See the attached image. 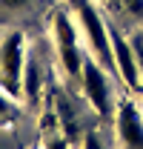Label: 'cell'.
<instances>
[{"label": "cell", "instance_id": "4", "mask_svg": "<svg viewBox=\"0 0 143 149\" xmlns=\"http://www.w3.org/2000/svg\"><path fill=\"white\" fill-rule=\"evenodd\" d=\"M80 83L83 92L94 112L100 118H112L115 115V97H112V80H109L106 69L94 60V57H83V69H80Z\"/></svg>", "mask_w": 143, "mask_h": 149}, {"label": "cell", "instance_id": "8", "mask_svg": "<svg viewBox=\"0 0 143 149\" xmlns=\"http://www.w3.org/2000/svg\"><path fill=\"white\" fill-rule=\"evenodd\" d=\"M17 103H15V97L12 95H6L3 89H0V126H9V123H15L17 120Z\"/></svg>", "mask_w": 143, "mask_h": 149}, {"label": "cell", "instance_id": "3", "mask_svg": "<svg viewBox=\"0 0 143 149\" xmlns=\"http://www.w3.org/2000/svg\"><path fill=\"white\" fill-rule=\"evenodd\" d=\"M26 66V37L23 32H9L0 40V89L12 97H20Z\"/></svg>", "mask_w": 143, "mask_h": 149}, {"label": "cell", "instance_id": "5", "mask_svg": "<svg viewBox=\"0 0 143 149\" xmlns=\"http://www.w3.org/2000/svg\"><path fill=\"white\" fill-rule=\"evenodd\" d=\"M109 35H112V55H115V72L120 74L129 89H140L143 77H140V66H137V55H135V46L132 40H126L115 26H109Z\"/></svg>", "mask_w": 143, "mask_h": 149}, {"label": "cell", "instance_id": "10", "mask_svg": "<svg viewBox=\"0 0 143 149\" xmlns=\"http://www.w3.org/2000/svg\"><path fill=\"white\" fill-rule=\"evenodd\" d=\"M132 46H135V55H137V66H140V77H143V35L132 37Z\"/></svg>", "mask_w": 143, "mask_h": 149}, {"label": "cell", "instance_id": "9", "mask_svg": "<svg viewBox=\"0 0 143 149\" xmlns=\"http://www.w3.org/2000/svg\"><path fill=\"white\" fill-rule=\"evenodd\" d=\"M120 6L126 9V15H132L135 20H143V0H120Z\"/></svg>", "mask_w": 143, "mask_h": 149}, {"label": "cell", "instance_id": "1", "mask_svg": "<svg viewBox=\"0 0 143 149\" xmlns=\"http://www.w3.org/2000/svg\"><path fill=\"white\" fill-rule=\"evenodd\" d=\"M74 12L80 20V32L89 43L92 57L103 66V69H115V55H112V35H109V23L103 20V15L92 6L89 0H72Z\"/></svg>", "mask_w": 143, "mask_h": 149}, {"label": "cell", "instance_id": "7", "mask_svg": "<svg viewBox=\"0 0 143 149\" xmlns=\"http://www.w3.org/2000/svg\"><path fill=\"white\" fill-rule=\"evenodd\" d=\"M37 89H40V69H37L35 57H26V66H23V83H20V95L26 100H35Z\"/></svg>", "mask_w": 143, "mask_h": 149}, {"label": "cell", "instance_id": "13", "mask_svg": "<svg viewBox=\"0 0 143 149\" xmlns=\"http://www.w3.org/2000/svg\"><path fill=\"white\" fill-rule=\"evenodd\" d=\"M46 149H69V143L63 141V138H54V141H49V146Z\"/></svg>", "mask_w": 143, "mask_h": 149}, {"label": "cell", "instance_id": "6", "mask_svg": "<svg viewBox=\"0 0 143 149\" xmlns=\"http://www.w3.org/2000/svg\"><path fill=\"white\" fill-rule=\"evenodd\" d=\"M115 123L117 135L126 149H143V112L135 100H120L115 109Z\"/></svg>", "mask_w": 143, "mask_h": 149}, {"label": "cell", "instance_id": "11", "mask_svg": "<svg viewBox=\"0 0 143 149\" xmlns=\"http://www.w3.org/2000/svg\"><path fill=\"white\" fill-rule=\"evenodd\" d=\"M83 149H103V143L97 141V135H94V132H89V135H86V141H83Z\"/></svg>", "mask_w": 143, "mask_h": 149}, {"label": "cell", "instance_id": "12", "mask_svg": "<svg viewBox=\"0 0 143 149\" xmlns=\"http://www.w3.org/2000/svg\"><path fill=\"white\" fill-rule=\"evenodd\" d=\"M29 0H0V6H6V9H23Z\"/></svg>", "mask_w": 143, "mask_h": 149}, {"label": "cell", "instance_id": "2", "mask_svg": "<svg viewBox=\"0 0 143 149\" xmlns=\"http://www.w3.org/2000/svg\"><path fill=\"white\" fill-rule=\"evenodd\" d=\"M52 37H54V49H57V60L63 66V72L69 77H80L83 69V52H80V35L74 20L60 9L52 17Z\"/></svg>", "mask_w": 143, "mask_h": 149}]
</instances>
